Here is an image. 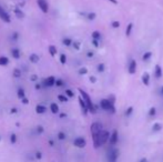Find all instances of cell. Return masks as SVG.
Instances as JSON below:
<instances>
[{"label": "cell", "instance_id": "cell-13", "mask_svg": "<svg viewBox=\"0 0 163 162\" xmlns=\"http://www.w3.org/2000/svg\"><path fill=\"white\" fill-rule=\"evenodd\" d=\"M154 77L156 78V79H160V78L162 77V68H161V66H159V64L155 66Z\"/></svg>", "mask_w": 163, "mask_h": 162}, {"label": "cell", "instance_id": "cell-28", "mask_svg": "<svg viewBox=\"0 0 163 162\" xmlns=\"http://www.w3.org/2000/svg\"><path fill=\"white\" fill-rule=\"evenodd\" d=\"M58 99H59V101H61V102H67L68 101V97L67 96H64V94H59Z\"/></svg>", "mask_w": 163, "mask_h": 162}, {"label": "cell", "instance_id": "cell-18", "mask_svg": "<svg viewBox=\"0 0 163 162\" xmlns=\"http://www.w3.org/2000/svg\"><path fill=\"white\" fill-rule=\"evenodd\" d=\"M13 11H15L16 16H17L19 19H22V18L25 17V13H23V11H22L20 8H15V10H13Z\"/></svg>", "mask_w": 163, "mask_h": 162}, {"label": "cell", "instance_id": "cell-48", "mask_svg": "<svg viewBox=\"0 0 163 162\" xmlns=\"http://www.w3.org/2000/svg\"><path fill=\"white\" fill-rule=\"evenodd\" d=\"M41 87H42V85H36V89H37V90H40V89H41Z\"/></svg>", "mask_w": 163, "mask_h": 162}, {"label": "cell", "instance_id": "cell-37", "mask_svg": "<svg viewBox=\"0 0 163 162\" xmlns=\"http://www.w3.org/2000/svg\"><path fill=\"white\" fill-rule=\"evenodd\" d=\"M72 46H73V48H75V50H79L80 49V42H78V41H73Z\"/></svg>", "mask_w": 163, "mask_h": 162}, {"label": "cell", "instance_id": "cell-11", "mask_svg": "<svg viewBox=\"0 0 163 162\" xmlns=\"http://www.w3.org/2000/svg\"><path fill=\"white\" fill-rule=\"evenodd\" d=\"M79 103H80V107H81V110L83 112V115H87L89 112V109H88V106H87L86 101L82 99V97H80L79 98Z\"/></svg>", "mask_w": 163, "mask_h": 162}, {"label": "cell", "instance_id": "cell-46", "mask_svg": "<svg viewBox=\"0 0 163 162\" xmlns=\"http://www.w3.org/2000/svg\"><path fill=\"white\" fill-rule=\"evenodd\" d=\"M12 38L13 39H18V34H17V32H15V34H13Z\"/></svg>", "mask_w": 163, "mask_h": 162}, {"label": "cell", "instance_id": "cell-29", "mask_svg": "<svg viewBox=\"0 0 163 162\" xmlns=\"http://www.w3.org/2000/svg\"><path fill=\"white\" fill-rule=\"evenodd\" d=\"M49 53L51 55H54L57 53V48L54 47V46H49Z\"/></svg>", "mask_w": 163, "mask_h": 162}, {"label": "cell", "instance_id": "cell-15", "mask_svg": "<svg viewBox=\"0 0 163 162\" xmlns=\"http://www.w3.org/2000/svg\"><path fill=\"white\" fill-rule=\"evenodd\" d=\"M39 60H40V58H39V55H38L37 53H31V55H29V61L32 62V63H37Z\"/></svg>", "mask_w": 163, "mask_h": 162}, {"label": "cell", "instance_id": "cell-7", "mask_svg": "<svg viewBox=\"0 0 163 162\" xmlns=\"http://www.w3.org/2000/svg\"><path fill=\"white\" fill-rule=\"evenodd\" d=\"M37 4H38V7L40 8L42 12L47 13L49 11V4L47 2V0H37Z\"/></svg>", "mask_w": 163, "mask_h": 162}, {"label": "cell", "instance_id": "cell-12", "mask_svg": "<svg viewBox=\"0 0 163 162\" xmlns=\"http://www.w3.org/2000/svg\"><path fill=\"white\" fill-rule=\"evenodd\" d=\"M128 70H129L130 74H134L135 73V71H137V62H135V60H131L130 61Z\"/></svg>", "mask_w": 163, "mask_h": 162}, {"label": "cell", "instance_id": "cell-23", "mask_svg": "<svg viewBox=\"0 0 163 162\" xmlns=\"http://www.w3.org/2000/svg\"><path fill=\"white\" fill-rule=\"evenodd\" d=\"M62 43L66 46V47H69V46H72V43H73V41H72L70 38H64L62 40Z\"/></svg>", "mask_w": 163, "mask_h": 162}, {"label": "cell", "instance_id": "cell-39", "mask_svg": "<svg viewBox=\"0 0 163 162\" xmlns=\"http://www.w3.org/2000/svg\"><path fill=\"white\" fill-rule=\"evenodd\" d=\"M58 138L60 139V140H64V139H66V134H64L63 132H59L58 133Z\"/></svg>", "mask_w": 163, "mask_h": 162}, {"label": "cell", "instance_id": "cell-43", "mask_svg": "<svg viewBox=\"0 0 163 162\" xmlns=\"http://www.w3.org/2000/svg\"><path fill=\"white\" fill-rule=\"evenodd\" d=\"M16 140H17V136H15V134H12V136H11V142H12V143H15V142H16Z\"/></svg>", "mask_w": 163, "mask_h": 162}, {"label": "cell", "instance_id": "cell-42", "mask_svg": "<svg viewBox=\"0 0 163 162\" xmlns=\"http://www.w3.org/2000/svg\"><path fill=\"white\" fill-rule=\"evenodd\" d=\"M21 102L25 103V104H28V103H29V100H28L27 98H23L22 100H21Z\"/></svg>", "mask_w": 163, "mask_h": 162}, {"label": "cell", "instance_id": "cell-5", "mask_svg": "<svg viewBox=\"0 0 163 162\" xmlns=\"http://www.w3.org/2000/svg\"><path fill=\"white\" fill-rule=\"evenodd\" d=\"M56 80H57V79L54 77H48L47 79H45V80L42 81L41 85L45 87V88H51V87L56 85Z\"/></svg>", "mask_w": 163, "mask_h": 162}, {"label": "cell", "instance_id": "cell-4", "mask_svg": "<svg viewBox=\"0 0 163 162\" xmlns=\"http://www.w3.org/2000/svg\"><path fill=\"white\" fill-rule=\"evenodd\" d=\"M110 136H111V134L109 133V131H105V130H103V131L101 132L100 136H99V148H100V147H102L103 144H105V143H107V142L110 140Z\"/></svg>", "mask_w": 163, "mask_h": 162}, {"label": "cell", "instance_id": "cell-6", "mask_svg": "<svg viewBox=\"0 0 163 162\" xmlns=\"http://www.w3.org/2000/svg\"><path fill=\"white\" fill-rule=\"evenodd\" d=\"M102 124L99 123V122H93L91 124V133L92 136H96V134H99V133L102 131Z\"/></svg>", "mask_w": 163, "mask_h": 162}, {"label": "cell", "instance_id": "cell-51", "mask_svg": "<svg viewBox=\"0 0 163 162\" xmlns=\"http://www.w3.org/2000/svg\"><path fill=\"white\" fill-rule=\"evenodd\" d=\"M160 93L163 96V87H161V89H160Z\"/></svg>", "mask_w": 163, "mask_h": 162}, {"label": "cell", "instance_id": "cell-20", "mask_svg": "<svg viewBox=\"0 0 163 162\" xmlns=\"http://www.w3.org/2000/svg\"><path fill=\"white\" fill-rule=\"evenodd\" d=\"M17 96H18V98L20 99V100H22L23 98H26L25 90L22 89V88H19V89L17 90Z\"/></svg>", "mask_w": 163, "mask_h": 162}, {"label": "cell", "instance_id": "cell-14", "mask_svg": "<svg viewBox=\"0 0 163 162\" xmlns=\"http://www.w3.org/2000/svg\"><path fill=\"white\" fill-rule=\"evenodd\" d=\"M142 82L144 83V85H149L150 83V74L148 72H144L142 74Z\"/></svg>", "mask_w": 163, "mask_h": 162}, {"label": "cell", "instance_id": "cell-27", "mask_svg": "<svg viewBox=\"0 0 163 162\" xmlns=\"http://www.w3.org/2000/svg\"><path fill=\"white\" fill-rule=\"evenodd\" d=\"M12 76L15 78H20L21 77V71L20 70H19V69H15V70H13V72H12Z\"/></svg>", "mask_w": 163, "mask_h": 162}, {"label": "cell", "instance_id": "cell-53", "mask_svg": "<svg viewBox=\"0 0 163 162\" xmlns=\"http://www.w3.org/2000/svg\"><path fill=\"white\" fill-rule=\"evenodd\" d=\"M11 112H17V109H15V108H13L12 110H11Z\"/></svg>", "mask_w": 163, "mask_h": 162}, {"label": "cell", "instance_id": "cell-52", "mask_svg": "<svg viewBox=\"0 0 163 162\" xmlns=\"http://www.w3.org/2000/svg\"><path fill=\"white\" fill-rule=\"evenodd\" d=\"M60 117H61V118H64V117H66V113H60Z\"/></svg>", "mask_w": 163, "mask_h": 162}, {"label": "cell", "instance_id": "cell-38", "mask_svg": "<svg viewBox=\"0 0 163 162\" xmlns=\"http://www.w3.org/2000/svg\"><path fill=\"white\" fill-rule=\"evenodd\" d=\"M87 72H88V69L87 68H81L79 70V74H82V76H83V74H87Z\"/></svg>", "mask_w": 163, "mask_h": 162}, {"label": "cell", "instance_id": "cell-33", "mask_svg": "<svg viewBox=\"0 0 163 162\" xmlns=\"http://www.w3.org/2000/svg\"><path fill=\"white\" fill-rule=\"evenodd\" d=\"M155 113H156V109H155L154 107H152L150 110H149V115H150V117H154Z\"/></svg>", "mask_w": 163, "mask_h": 162}, {"label": "cell", "instance_id": "cell-17", "mask_svg": "<svg viewBox=\"0 0 163 162\" xmlns=\"http://www.w3.org/2000/svg\"><path fill=\"white\" fill-rule=\"evenodd\" d=\"M161 130H162V124L159 123V122H155V123L153 124V127H152V131H153V132H159Z\"/></svg>", "mask_w": 163, "mask_h": 162}, {"label": "cell", "instance_id": "cell-44", "mask_svg": "<svg viewBox=\"0 0 163 162\" xmlns=\"http://www.w3.org/2000/svg\"><path fill=\"white\" fill-rule=\"evenodd\" d=\"M93 55H94V53H93V51H88V53H87V55H88L89 58L93 57Z\"/></svg>", "mask_w": 163, "mask_h": 162}, {"label": "cell", "instance_id": "cell-2", "mask_svg": "<svg viewBox=\"0 0 163 162\" xmlns=\"http://www.w3.org/2000/svg\"><path fill=\"white\" fill-rule=\"evenodd\" d=\"M100 107L105 111H109V112H112L114 113L115 112V108H114V103L110 100V99H102L100 102Z\"/></svg>", "mask_w": 163, "mask_h": 162}, {"label": "cell", "instance_id": "cell-45", "mask_svg": "<svg viewBox=\"0 0 163 162\" xmlns=\"http://www.w3.org/2000/svg\"><path fill=\"white\" fill-rule=\"evenodd\" d=\"M90 81H91L92 83H94L96 81V77H90Z\"/></svg>", "mask_w": 163, "mask_h": 162}, {"label": "cell", "instance_id": "cell-26", "mask_svg": "<svg viewBox=\"0 0 163 162\" xmlns=\"http://www.w3.org/2000/svg\"><path fill=\"white\" fill-rule=\"evenodd\" d=\"M132 28H133V23H129V25H128V27H126V36H130V34H131Z\"/></svg>", "mask_w": 163, "mask_h": 162}, {"label": "cell", "instance_id": "cell-25", "mask_svg": "<svg viewBox=\"0 0 163 162\" xmlns=\"http://www.w3.org/2000/svg\"><path fill=\"white\" fill-rule=\"evenodd\" d=\"M151 57H152V52H151V51H148V52H145V53L143 55L142 59H143V61H148V60L150 59Z\"/></svg>", "mask_w": 163, "mask_h": 162}, {"label": "cell", "instance_id": "cell-30", "mask_svg": "<svg viewBox=\"0 0 163 162\" xmlns=\"http://www.w3.org/2000/svg\"><path fill=\"white\" fill-rule=\"evenodd\" d=\"M59 59H60V62H61V63L64 64L66 62H67V55H64V53H61V55H60V58H59Z\"/></svg>", "mask_w": 163, "mask_h": 162}, {"label": "cell", "instance_id": "cell-16", "mask_svg": "<svg viewBox=\"0 0 163 162\" xmlns=\"http://www.w3.org/2000/svg\"><path fill=\"white\" fill-rule=\"evenodd\" d=\"M46 110H47L46 107L42 106V104H38L37 107H36V112H37L38 115H42V113H45Z\"/></svg>", "mask_w": 163, "mask_h": 162}, {"label": "cell", "instance_id": "cell-1", "mask_svg": "<svg viewBox=\"0 0 163 162\" xmlns=\"http://www.w3.org/2000/svg\"><path fill=\"white\" fill-rule=\"evenodd\" d=\"M79 92H80V94H81L82 99H83L84 101H86V103H87L89 111H90L91 113H96V107H94V104L92 103L90 96H89V94L87 93V92H86L84 90H82V89H79Z\"/></svg>", "mask_w": 163, "mask_h": 162}, {"label": "cell", "instance_id": "cell-47", "mask_svg": "<svg viewBox=\"0 0 163 162\" xmlns=\"http://www.w3.org/2000/svg\"><path fill=\"white\" fill-rule=\"evenodd\" d=\"M31 80H32V81L37 80V76H31Z\"/></svg>", "mask_w": 163, "mask_h": 162}, {"label": "cell", "instance_id": "cell-41", "mask_svg": "<svg viewBox=\"0 0 163 162\" xmlns=\"http://www.w3.org/2000/svg\"><path fill=\"white\" fill-rule=\"evenodd\" d=\"M112 27L113 28H119V27H120V22L119 21H113L112 22Z\"/></svg>", "mask_w": 163, "mask_h": 162}, {"label": "cell", "instance_id": "cell-19", "mask_svg": "<svg viewBox=\"0 0 163 162\" xmlns=\"http://www.w3.org/2000/svg\"><path fill=\"white\" fill-rule=\"evenodd\" d=\"M50 110H51L52 113L57 115V113H59V106L57 104V103H51L50 104Z\"/></svg>", "mask_w": 163, "mask_h": 162}, {"label": "cell", "instance_id": "cell-9", "mask_svg": "<svg viewBox=\"0 0 163 162\" xmlns=\"http://www.w3.org/2000/svg\"><path fill=\"white\" fill-rule=\"evenodd\" d=\"M73 144H75V147H78V148H84L86 144H87V141H86L84 138L79 136V138L75 139V141H73Z\"/></svg>", "mask_w": 163, "mask_h": 162}, {"label": "cell", "instance_id": "cell-32", "mask_svg": "<svg viewBox=\"0 0 163 162\" xmlns=\"http://www.w3.org/2000/svg\"><path fill=\"white\" fill-rule=\"evenodd\" d=\"M56 85L59 87V88H61V87L64 85V82L62 81V79H57V80H56Z\"/></svg>", "mask_w": 163, "mask_h": 162}, {"label": "cell", "instance_id": "cell-10", "mask_svg": "<svg viewBox=\"0 0 163 162\" xmlns=\"http://www.w3.org/2000/svg\"><path fill=\"white\" fill-rule=\"evenodd\" d=\"M118 140H119V133H118L117 130H114V131L111 133V136H110L109 142H110V144L111 145H114L118 143Z\"/></svg>", "mask_w": 163, "mask_h": 162}, {"label": "cell", "instance_id": "cell-22", "mask_svg": "<svg viewBox=\"0 0 163 162\" xmlns=\"http://www.w3.org/2000/svg\"><path fill=\"white\" fill-rule=\"evenodd\" d=\"M8 63H9V59L7 57H4V55L0 57V66H7Z\"/></svg>", "mask_w": 163, "mask_h": 162}, {"label": "cell", "instance_id": "cell-49", "mask_svg": "<svg viewBox=\"0 0 163 162\" xmlns=\"http://www.w3.org/2000/svg\"><path fill=\"white\" fill-rule=\"evenodd\" d=\"M140 162H148V159L143 158V159H141V160H140Z\"/></svg>", "mask_w": 163, "mask_h": 162}, {"label": "cell", "instance_id": "cell-24", "mask_svg": "<svg viewBox=\"0 0 163 162\" xmlns=\"http://www.w3.org/2000/svg\"><path fill=\"white\" fill-rule=\"evenodd\" d=\"M91 36H92V39H96V40H100L101 38V34L99 31H93Z\"/></svg>", "mask_w": 163, "mask_h": 162}, {"label": "cell", "instance_id": "cell-36", "mask_svg": "<svg viewBox=\"0 0 163 162\" xmlns=\"http://www.w3.org/2000/svg\"><path fill=\"white\" fill-rule=\"evenodd\" d=\"M96 15L94 12H90L87 15V18H88L89 20H93V19H96Z\"/></svg>", "mask_w": 163, "mask_h": 162}, {"label": "cell", "instance_id": "cell-35", "mask_svg": "<svg viewBox=\"0 0 163 162\" xmlns=\"http://www.w3.org/2000/svg\"><path fill=\"white\" fill-rule=\"evenodd\" d=\"M98 71H99V72H103V71H105V64L103 63H99L98 64Z\"/></svg>", "mask_w": 163, "mask_h": 162}, {"label": "cell", "instance_id": "cell-34", "mask_svg": "<svg viewBox=\"0 0 163 162\" xmlns=\"http://www.w3.org/2000/svg\"><path fill=\"white\" fill-rule=\"evenodd\" d=\"M132 112H133V107H129L126 110V117H130V115H132Z\"/></svg>", "mask_w": 163, "mask_h": 162}, {"label": "cell", "instance_id": "cell-40", "mask_svg": "<svg viewBox=\"0 0 163 162\" xmlns=\"http://www.w3.org/2000/svg\"><path fill=\"white\" fill-rule=\"evenodd\" d=\"M92 45L94 47H99V40H96V39H92Z\"/></svg>", "mask_w": 163, "mask_h": 162}, {"label": "cell", "instance_id": "cell-21", "mask_svg": "<svg viewBox=\"0 0 163 162\" xmlns=\"http://www.w3.org/2000/svg\"><path fill=\"white\" fill-rule=\"evenodd\" d=\"M11 55L15 59H19L20 58V50L19 49H12L11 50Z\"/></svg>", "mask_w": 163, "mask_h": 162}, {"label": "cell", "instance_id": "cell-50", "mask_svg": "<svg viewBox=\"0 0 163 162\" xmlns=\"http://www.w3.org/2000/svg\"><path fill=\"white\" fill-rule=\"evenodd\" d=\"M109 1H110V2H112V4H117V0H109Z\"/></svg>", "mask_w": 163, "mask_h": 162}, {"label": "cell", "instance_id": "cell-31", "mask_svg": "<svg viewBox=\"0 0 163 162\" xmlns=\"http://www.w3.org/2000/svg\"><path fill=\"white\" fill-rule=\"evenodd\" d=\"M66 96H67L68 98H73L75 97V93H73V91L70 89H67L66 90Z\"/></svg>", "mask_w": 163, "mask_h": 162}, {"label": "cell", "instance_id": "cell-8", "mask_svg": "<svg viewBox=\"0 0 163 162\" xmlns=\"http://www.w3.org/2000/svg\"><path fill=\"white\" fill-rule=\"evenodd\" d=\"M0 19H1L2 21L7 22V23H10V21H11L10 16H9L8 13H7V11H6L1 6H0Z\"/></svg>", "mask_w": 163, "mask_h": 162}, {"label": "cell", "instance_id": "cell-3", "mask_svg": "<svg viewBox=\"0 0 163 162\" xmlns=\"http://www.w3.org/2000/svg\"><path fill=\"white\" fill-rule=\"evenodd\" d=\"M118 157H119V150L118 149H110L108 151L107 161L108 162H117Z\"/></svg>", "mask_w": 163, "mask_h": 162}]
</instances>
